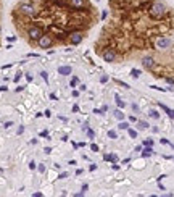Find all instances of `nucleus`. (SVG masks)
Instances as JSON below:
<instances>
[{"label": "nucleus", "instance_id": "nucleus-1", "mask_svg": "<svg viewBox=\"0 0 174 197\" xmlns=\"http://www.w3.org/2000/svg\"><path fill=\"white\" fill-rule=\"evenodd\" d=\"M168 11H169L168 5L163 3V2H160V0L152 2L148 5V15H150L152 20H163V18L168 15Z\"/></svg>", "mask_w": 174, "mask_h": 197}, {"label": "nucleus", "instance_id": "nucleus-2", "mask_svg": "<svg viewBox=\"0 0 174 197\" xmlns=\"http://www.w3.org/2000/svg\"><path fill=\"white\" fill-rule=\"evenodd\" d=\"M18 11H20L23 16H27V18H32V16L37 15V8L32 5V3H29V2L20 3V5H18Z\"/></svg>", "mask_w": 174, "mask_h": 197}, {"label": "nucleus", "instance_id": "nucleus-3", "mask_svg": "<svg viewBox=\"0 0 174 197\" xmlns=\"http://www.w3.org/2000/svg\"><path fill=\"white\" fill-rule=\"evenodd\" d=\"M53 36H52L50 34V32H44V34H42L40 36V39L39 40H37V45H39L40 47V49H50V47L52 45H53Z\"/></svg>", "mask_w": 174, "mask_h": 197}, {"label": "nucleus", "instance_id": "nucleus-4", "mask_svg": "<svg viewBox=\"0 0 174 197\" xmlns=\"http://www.w3.org/2000/svg\"><path fill=\"white\" fill-rule=\"evenodd\" d=\"M102 58H103V62H106V63H115L116 58H118V52H116L113 47H106L102 52Z\"/></svg>", "mask_w": 174, "mask_h": 197}, {"label": "nucleus", "instance_id": "nucleus-5", "mask_svg": "<svg viewBox=\"0 0 174 197\" xmlns=\"http://www.w3.org/2000/svg\"><path fill=\"white\" fill-rule=\"evenodd\" d=\"M84 40V32L82 31H71L68 34V42L71 45H79Z\"/></svg>", "mask_w": 174, "mask_h": 197}, {"label": "nucleus", "instance_id": "nucleus-6", "mask_svg": "<svg viewBox=\"0 0 174 197\" xmlns=\"http://www.w3.org/2000/svg\"><path fill=\"white\" fill-rule=\"evenodd\" d=\"M44 34V31H42V27L40 26H31L29 29H27V37H29L31 40H34V42H37L40 39V36Z\"/></svg>", "mask_w": 174, "mask_h": 197}, {"label": "nucleus", "instance_id": "nucleus-7", "mask_svg": "<svg viewBox=\"0 0 174 197\" xmlns=\"http://www.w3.org/2000/svg\"><path fill=\"white\" fill-rule=\"evenodd\" d=\"M155 45H157V49H160V50H166V49H169V47L172 45V40L169 39V37L161 36V37H158V39H157Z\"/></svg>", "mask_w": 174, "mask_h": 197}, {"label": "nucleus", "instance_id": "nucleus-8", "mask_svg": "<svg viewBox=\"0 0 174 197\" xmlns=\"http://www.w3.org/2000/svg\"><path fill=\"white\" fill-rule=\"evenodd\" d=\"M155 65H157V62H155V58L152 57V55H147V57H144L142 58V66L145 68V69H152L155 68Z\"/></svg>", "mask_w": 174, "mask_h": 197}, {"label": "nucleus", "instance_id": "nucleus-9", "mask_svg": "<svg viewBox=\"0 0 174 197\" xmlns=\"http://www.w3.org/2000/svg\"><path fill=\"white\" fill-rule=\"evenodd\" d=\"M89 3L86 0H69V7L74 8V10H82V8H86Z\"/></svg>", "mask_w": 174, "mask_h": 197}, {"label": "nucleus", "instance_id": "nucleus-10", "mask_svg": "<svg viewBox=\"0 0 174 197\" xmlns=\"http://www.w3.org/2000/svg\"><path fill=\"white\" fill-rule=\"evenodd\" d=\"M58 73L62 74V76H69V74L73 73V68L69 66V65H63V66L58 68Z\"/></svg>", "mask_w": 174, "mask_h": 197}, {"label": "nucleus", "instance_id": "nucleus-11", "mask_svg": "<svg viewBox=\"0 0 174 197\" xmlns=\"http://www.w3.org/2000/svg\"><path fill=\"white\" fill-rule=\"evenodd\" d=\"M153 147H152V145H147V147H144L142 149V157L144 158H147V157H152L153 155Z\"/></svg>", "mask_w": 174, "mask_h": 197}, {"label": "nucleus", "instance_id": "nucleus-12", "mask_svg": "<svg viewBox=\"0 0 174 197\" xmlns=\"http://www.w3.org/2000/svg\"><path fill=\"white\" fill-rule=\"evenodd\" d=\"M103 160L105 162H118V155H116V153H105V155H103Z\"/></svg>", "mask_w": 174, "mask_h": 197}, {"label": "nucleus", "instance_id": "nucleus-13", "mask_svg": "<svg viewBox=\"0 0 174 197\" xmlns=\"http://www.w3.org/2000/svg\"><path fill=\"white\" fill-rule=\"evenodd\" d=\"M113 113H115V118L118 120V121H123V120L126 118V115L123 113V108H118V110H115V111H113Z\"/></svg>", "mask_w": 174, "mask_h": 197}, {"label": "nucleus", "instance_id": "nucleus-14", "mask_svg": "<svg viewBox=\"0 0 174 197\" xmlns=\"http://www.w3.org/2000/svg\"><path fill=\"white\" fill-rule=\"evenodd\" d=\"M148 123L147 121H142V120H137V129L139 131H144V129H148Z\"/></svg>", "mask_w": 174, "mask_h": 197}, {"label": "nucleus", "instance_id": "nucleus-15", "mask_svg": "<svg viewBox=\"0 0 174 197\" xmlns=\"http://www.w3.org/2000/svg\"><path fill=\"white\" fill-rule=\"evenodd\" d=\"M115 98H116V105H118V108H126V102L124 100H121V97L118 95V94H116V95H115Z\"/></svg>", "mask_w": 174, "mask_h": 197}, {"label": "nucleus", "instance_id": "nucleus-16", "mask_svg": "<svg viewBox=\"0 0 174 197\" xmlns=\"http://www.w3.org/2000/svg\"><path fill=\"white\" fill-rule=\"evenodd\" d=\"M148 116H150V118H153V120H158V118H160V111L155 110V108H152V110L148 111Z\"/></svg>", "mask_w": 174, "mask_h": 197}, {"label": "nucleus", "instance_id": "nucleus-17", "mask_svg": "<svg viewBox=\"0 0 174 197\" xmlns=\"http://www.w3.org/2000/svg\"><path fill=\"white\" fill-rule=\"evenodd\" d=\"M128 134H129V137H131V139H135V137H137V131H135V129L128 128Z\"/></svg>", "mask_w": 174, "mask_h": 197}, {"label": "nucleus", "instance_id": "nucleus-18", "mask_svg": "<svg viewBox=\"0 0 174 197\" xmlns=\"http://www.w3.org/2000/svg\"><path fill=\"white\" fill-rule=\"evenodd\" d=\"M131 76H132L134 79H137L140 76V71H139V69H135V68H132V69H131Z\"/></svg>", "mask_w": 174, "mask_h": 197}, {"label": "nucleus", "instance_id": "nucleus-19", "mask_svg": "<svg viewBox=\"0 0 174 197\" xmlns=\"http://www.w3.org/2000/svg\"><path fill=\"white\" fill-rule=\"evenodd\" d=\"M118 128H119V129H126V131H128V128H129V123H126V121L123 120V121H119Z\"/></svg>", "mask_w": 174, "mask_h": 197}, {"label": "nucleus", "instance_id": "nucleus-20", "mask_svg": "<svg viewBox=\"0 0 174 197\" xmlns=\"http://www.w3.org/2000/svg\"><path fill=\"white\" fill-rule=\"evenodd\" d=\"M108 137H110V139H118V134H116V131L110 129V131H108Z\"/></svg>", "mask_w": 174, "mask_h": 197}, {"label": "nucleus", "instance_id": "nucleus-21", "mask_svg": "<svg viewBox=\"0 0 174 197\" xmlns=\"http://www.w3.org/2000/svg\"><path fill=\"white\" fill-rule=\"evenodd\" d=\"M40 78L44 79L47 84H49V73H47V71H40Z\"/></svg>", "mask_w": 174, "mask_h": 197}, {"label": "nucleus", "instance_id": "nucleus-22", "mask_svg": "<svg viewBox=\"0 0 174 197\" xmlns=\"http://www.w3.org/2000/svg\"><path fill=\"white\" fill-rule=\"evenodd\" d=\"M78 82H79V78H78V76H74V78L71 79V82H69V86H71V87H76V86H78Z\"/></svg>", "mask_w": 174, "mask_h": 197}, {"label": "nucleus", "instance_id": "nucleus-23", "mask_svg": "<svg viewBox=\"0 0 174 197\" xmlns=\"http://www.w3.org/2000/svg\"><path fill=\"white\" fill-rule=\"evenodd\" d=\"M86 133H87V136H89V137H90V139H93V137H95V133H93V131H92L90 128H87V129H86Z\"/></svg>", "mask_w": 174, "mask_h": 197}, {"label": "nucleus", "instance_id": "nucleus-24", "mask_svg": "<svg viewBox=\"0 0 174 197\" xmlns=\"http://www.w3.org/2000/svg\"><path fill=\"white\" fill-rule=\"evenodd\" d=\"M142 145H144V147H147V145H152V147H153V139H145Z\"/></svg>", "mask_w": 174, "mask_h": 197}, {"label": "nucleus", "instance_id": "nucleus-25", "mask_svg": "<svg viewBox=\"0 0 174 197\" xmlns=\"http://www.w3.org/2000/svg\"><path fill=\"white\" fill-rule=\"evenodd\" d=\"M37 170H39V173H45V170H47V168H45V165H44V163H39V165H37Z\"/></svg>", "mask_w": 174, "mask_h": 197}, {"label": "nucleus", "instance_id": "nucleus-26", "mask_svg": "<svg viewBox=\"0 0 174 197\" xmlns=\"http://www.w3.org/2000/svg\"><path fill=\"white\" fill-rule=\"evenodd\" d=\"M108 79H110V78H108L106 74H102V76H100V82L105 84V82H108Z\"/></svg>", "mask_w": 174, "mask_h": 197}, {"label": "nucleus", "instance_id": "nucleus-27", "mask_svg": "<svg viewBox=\"0 0 174 197\" xmlns=\"http://www.w3.org/2000/svg\"><path fill=\"white\" fill-rule=\"evenodd\" d=\"M66 178H68V171H63L58 175V179H66Z\"/></svg>", "mask_w": 174, "mask_h": 197}, {"label": "nucleus", "instance_id": "nucleus-28", "mask_svg": "<svg viewBox=\"0 0 174 197\" xmlns=\"http://www.w3.org/2000/svg\"><path fill=\"white\" fill-rule=\"evenodd\" d=\"M116 84H119V86H123L124 89H129V86L126 82H123V81H119V79H116Z\"/></svg>", "mask_w": 174, "mask_h": 197}, {"label": "nucleus", "instance_id": "nucleus-29", "mask_svg": "<svg viewBox=\"0 0 174 197\" xmlns=\"http://www.w3.org/2000/svg\"><path fill=\"white\" fill-rule=\"evenodd\" d=\"M36 168H37L36 162H34V160H31V162H29V170H36Z\"/></svg>", "mask_w": 174, "mask_h": 197}, {"label": "nucleus", "instance_id": "nucleus-30", "mask_svg": "<svg viewBox=\"0 0 174 197\" xmlns=\"http://www.w3.org/2000/svg\"><path fill=\"white\" fill-rule=\"evenodd\" d=\"M40 136H42V137H50V134H49V131H47V129L40 131Z\"/></svg>", "mask_w": 174, "mask_h": 197}, {"label": "nucleus", "instance_id": "nucleus-31", "mask_svg": "<svg viewBox=\"0 0 174 197\" xmlns=\"http://www.w3.org/2000/svg\"><path fill=\"white\" fill-rule=\"evenodd\" d=\"M90 150L92 152H98V145L97 144H90Z\"/></svg>", "mask_w": 174, "mask_h": 197}, {"label": "nucleus", "instance_id": "nucleus-32", "mask_svg": "<svg viewBox=\"0 0 174 197\" xmlns=\"http://www.w3.org/2000/svg\"><path fill=\"white\" fill-rule=\"evenodd\" d=\"M23 133H24V126H20V128H18V131H16V134H18V136H21Z\"/></svg>", "mask_w": 174, "mask_h": 197}, {"label": "nucleus", "instance_id": "nucleus-33", "mask_svg": "<svg viewBox=\"0 0 174 197\" xmlns=\"http://www.w3.org/2000/svg\"><path fill=\"white\" fill-rule=\"evenodd\" d=\"M164 81H166L168 84H171V86H174V79L172 78H164Z\"/></svg>", "mask_w": 174, "mask_h": 197}, {"label": "nucleus", "instance_id": "nucleus-34", "mask_svg": "<svg viewBox=\"0 0 174 197\" xmlns=\"http://www.w3.org/2000/svg\"><path fill=\"white\" fill-rule=\"evenodd\" d=\"M10 126H13V121H7V123L3 124V128H5V129H8V128H10Z\"/></svg>", "mask_w": 174, "mask_h": 197}, {"label": "nucleus", "instance_id": "nucleus-35", "mask_svg": "<svg viewBox=\"0 0 174 197\" xmlns=\"http://www.w3.org/2000/svg\"><path fill=\"white\" fill-rule=\"evenodd\" d=\"M44 116H45V118H50V116H52V111H50V110H45V111H44Z\"/></svg>", "mask_w": 174, "mask_h": 197}, {"label": "nucleus", "instance_id": "nucleus-36", "mask_svg": "<svg viewBox=\"0 0 174 197\" xmlns=\"http://www.w3.org/2000/svg\"><path fill=\"white\" fill-rule=\"evenodd\" d=\"M21 74H23L21 71H20V73H16V76H15V82H18V81L21 79Z\"/></svg>", "mask_w": 174, "mask_h": 197}, {"label": "nucleus", "instance_id": "nucleus-37", "mask_svg": "<svg viewBox=\"0 0 174 197\" xmlns=\"http://www.w3.org/2000/svg\"><path fill=\"white\" fill-rule=\"evenodd\" d=\"M81 191H82V192H87V191H89V184H82Z\"/></svg>", "mask_w": 174, "mask_h": 197}, {"label": "nucleus", "instance_id": "nucleus-38", "mask_svg": "<svg viewBox=\"0 0 174 197\" xmlns=\"http://www.w3.org/2000/svg\"><path fill=\"white\" fill-rule=\"evenodd\" d=\"M26 81H27V82H31V81H32V74L26 73Z\"/></svg>", "mask_w": 174, "mask_h": 197}, {"label": "nucleus", "instance_id": "nucleus-39", "mask_svg": "<svg viewBox=\"0 0 174 197\" xmlns=\"http://www.w3.org/2000/svg\"><path fill=\"white\" fill-rule=\"evenodd\" d=\"M42 195H44V194H42V192H39V191H37V192H32V197H42Z\"/></svg>", "mask_w": 174, "mask_h": 197}, {"label": "nucleus", "instance_id": "nucleus-40", "mask_svg": "<svg viewBox=\"0 0 174 197\" xmlns=\"http://www.w3.org/2000/svg\"><path fill=\"white\" fill-rule=\"evenodd\" d=\"M78 111H79V105L74 104V105H73V113H78Z\"/></svg>", "mask_w": 174, "mask_h": 197}, {"label": "nucleus", "instance_id": "nucleus-41", "mask_svg": "<svg viewBox=\"0 0 174 197\" xmlns=\"http://www.w3.org/2000/svg\"><path fill=\"white\" fill-rule=\"evenodd\" d=\"M160 142H161V144H163V145H168V144H169V140H168V139H164V137H163V139H160Z\"/></svg>", "mask_w": 174, "mask_h": 197}, {"label": "nucleus", "instance_id": "nucleus-42", "mask_svg": "<svg viewBox=\"0 0 174 197\" xmlns=\"http://www.w3.org/2000/svg\"><path fill=\"white\" fill-rule=\"evenodd\" d=\"M50 152H52V147H45L44 149V153H47V155H50Z\"/></svg>", "mask_w": 174, "mask_h": 197}, {"label": "nucleus", "instance_id": "nucleus-43", "mask_svg": "<svg viewBox=\"0 0 174 197\" xmlns=\"http://www.w3.org/2000/svg\"><path fill=\"white\" fill-rule=\"evenodd\" d=\"M89 170H90V171H95V170H97V165H95V163H92V165L89 166Z\"/></svg>", "mask_w": 174, "mask_h": 197}, {"label": "nucleus", "instance_id": "nucleus-44", "mask_svg": "<svg viewBox=\"0 0 174 197\" xmlns=\"http://www.w3.org/2000/svg\"><path fill=\"white\" fill-rule=\"evenodd\" d=\"M132 110H134V111H139L140 108H139V105H137V104H132Z\"/></svg>", "mask_w": 174, "mask_h": 197}, {"label": "nucleus", "instance_id": "nucleus-45", "mask_svg": "<svg viewBox=\"0 0 174 197\" xmlns=\"http://www.w3.org/2000/svg\"><path fill=\"white\" fill-rule=\"evenodd\" d=\"M84 194H86V192H82V191H81V192H76V194H74V197H82Z\"/></svg>", "mask_w": 174, "mask_h": 197}, {"label": "nucleus", "instance_id": "nucleus-46", "mask_svg": "<svg viewBox=\"0 0 174 197\" xmlns=\"http://www.w3.org/2000/svg\"><path fill=\"white\" fill-rule=\"evenodd\" d=\"M142 149H144V145H137V147H135V152H142Z\"/></svg>", "mask_w": 174, "mask_h": 197}, {"label": "nucleus", "instance_id": "nucleus-47", "mask_svg": "<svg viewBox=\"0 0 174 197\" xmlns=\"http://www.w3.org/2000/svg\"><path fill=\"white\" fill-rule=\"evenodd\" d=\"M129 121H132V123H137V118H135V116H129Z\"/></svg>", "mask_w": 174, "mask_h": 197}, {"label": "nucleus", "instance_id": "nucleus-48", "mask_svg": "<svg viewBox=\"0 0 174 197\" xmlns=\"http://www.w3.org/2000/svg\"><path fill=\"white\" fill-rule=\"evenodd\" d=\"M93 113H97V115H102L103 111H102V110H98V108H93Z\"/></svg>", "mask_w": 174, "mask_h": 197}, {"label": "nucleus", "instance_id": "nucleus-49", "mask_svg": "<svg viewBox=\"0 0 174 197\" xmlns=\"http://www.w3.org/2000/svg\"><path fill=\"white\" fill-rule=\"evenodd\" d=\"M73 97H79V91H74L73 89Z\"/></svg>", "mask_w": 174, "mask_h": 197}, {"label": "nucleus", "instance_id": "nucleus-50", "mask_svg": "<svg viewBox=\"0 0 174 197\" xmlns=\"http://www.w3.org/2000/svg\"><path fill=\"white\" fill-rule=\"evenodd\" d=\"M27 57H36V58H39V55H37V53H34V52H31L29 55H27Z\"/></svg>", "mask_w": 174, "mask_h": 197}, {"label": "nucleus", "instance_id": "nucleus-51", "mask_svg": "<svg viewBox=\"0 0 174 197\" xmlns=\"http://www.w3.org/2000/svg\"><path fill=\"white\" fill-rule=\"evenodd\" d=\"M79 89H81V91H86L87 86H86V84H81V86H79Z\"/></svg>", "mask_w": 174, "mask_h": 197}, {"label": "nucleus", "instance_id": "nucleus-52", "mask_svg": "<svg viewBox=\"0 0 174 197\" xmlns=\"http://www.w3.org/2000/svg\"><path fill=\"white\" fill-rule=\"evenodd\" d=\"M8 40H10V42H15V40H16V37H15V36H11V37H8Z\"/></svg>", "mask_w": 174, "mask_h": 197}, {"label": "nucleus", "instance_id": "nucleus-53", "mask_svg": "<svg viewBox=\"0 0 174 197\" xmlns=\"http://www.w3.org/2000/svg\"><path fill=\"white\" fill-rule=\"evenodd\" d=\"M7 89H8L7 86H2V87H0V92H5V91H7Z\"/></svg>", "mask_w": 174, "mask_h": 197}, {"label": "nucleus", "instance_id": "nucleus-54", "mask_svg": "<svg viewBox=\"0 0 174 197\" xmlns=\"http://www.w3.org/2000/svg\"><path fill=\"white\" fill-rule=\"evenodd\" d=\"M158 187H160V189H161V191H164V186H163V184H161V182H160V181H158Z\"/></svg>", "mask_w": 174, "mask_h": 197}, {"label": "nucleus", "instance_id": "nucleus-55", "mask_svg": "<svg viewBox=\"0 0 174 197\" xmlns=\"http://www.w3.org/2000/svg\"><path fill=\"white\" fill-rule=\"evenodd\" d=\"M23 89H24V87H23V86H18V87H16V92H21Z\"/></svg>", "mask_w": 174, "mask_h": 197}, {"label": "nucleus", "instance_id": "nucleus-56", "mask_svg": "<svg viewBox=\"0 0 174 197\" xmlns=\"http://www.w3.org/2000/svg\"><path fill=\"white\" fill-rule=\"evenodd\" d=\"M0 32H2V27H0Z\"/></svg>", "mask_w": 174, "mask_h": 197}, {"label": "nucleus", "instance_id": "nucleus-57", "mask_svg": "<svg viewBox=\"0 0 174 197\" xmlns=\"http://www.w3.org/2000/svg\"><path fill=\"white\" fill-rule=\"evenodd\" d=\"M172 160H174V157H172Z\"/></svg>", "mask_w": 174, "mask_h": 197}]
</instances>
